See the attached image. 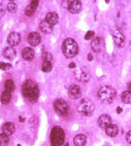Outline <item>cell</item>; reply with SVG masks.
<instances>
[{
    "label": "cell",
    "instance_id": "cell-8",
    "mask_svg": "<svg viewBox=\"0 0 131 146\" xmlns=\"http://www.w3.org/2000/svg\"><path fill=\"white\" fill-rule=\"evenodd\" d=\"M112 36H113V40H114L116 45L119 48H121L124 46L125 44V36L123 35V33L119 30V29H116L112 32Z\"/></svg>",
    "mask_w": 131,
    "mask_h": 146
},
{
    "label": "cell",
    "instance_id": "cell-4",
    "mask_svg": "<svg viewBox=\"0 0 131 146\" xmlns=\"http://www.w3.org/2000/svg\"><path fill=\"white\" fill-rule=\"evenodd\" d=\"M50 142L53 146H60L65 142V132L59 126H55L50 133Z\"/></svg>",
    "mask_w": 131,
    "mask_h": 146
},
{
    "label": "cell",
    "instance_id": "cell-16",
    "mask_svg": "<svg viewBox=\"0 0 131 146\" xmlns=\"http://www.w3.org/2000/svg\"><path fill=\"white\" fill-rule=\"evenodd\" d=\"M22 58L26 60H32L34 59V56H35V52H34V50L30 48V47H27V48H24L22 50Z\"/></svg>",
    "mask_w": 131,
    "mask_h": 146
},
{
    "label": "cell",
    "instance_id": "cell-17",
    "mask_svg": "<svg viewBox=\"0 0 131 146\" xmlns=\"http://www.w3.org/2000/svg\"><path fill=\"white\" fill-rule=\"evenodd\" d=\"M46 21L50 25H56L57 24L59 23V15L57 13L55 12H50L48 13L46 15Z\"/></svg>",
    "mask_w": 131,
    "mask_h": 146
},
{
    "label": "cell",
    "instance_id": "cell-15",
    "mask_svg": "<svg viewBox=\"0 0 131 146\" xmlns=\"http://www.w3.org/2000/svg\"><path fill=\"white\" fill-rule=\"evenodd\" d=\"M15 131V126L13 123L11 122H8V123H5L2 126V132L3 133L7 134V135H11V134H13Z\"/></svg>",
    "mask_w": 131,
    "mask_h": 146
},
{
    "label": "cell",
    "instance_id": "cell-1",
    "mask_svg": "<svg viewBox=\"0 0 131 146\" xmlns=\"http://www.w3.org/2000/svg\"><path fill=\"white\" fill-rule=\"evenodd\" d=\"M22 95L24 96L26 99H28L31 102L36 101L39 98V88L35 82H33L31 80H26L22 86Z\"/></svg>",
    "mask_w": 131,
    "mask_h": 146
},
{
    "label": "cell",
    "instance_id": "cell-25",
    "mask_svg": "<svg viewBox=\"0 0 131 146\" xmlns=\"http://www.w3.org/2000/svg\"><path fill=\"white\" fill-rule=\"evenodd\" d=\"M11 98H12V96H11V93H9L7 91H4L3 94H2V96H1V102L4 105H7L11 101Z\"/></svg>",
    "mask_w": 131,
    "mask_h": 146
},
{
    "label": "cell",
    "instance_id": "cell-41",
    "mask_svg": "<svg viewBox=\"0 0 131 146\" xmlns=\"http://www.w3.org/2000/svg\"><path fill=\"white\" fill-rule=\"evenodd\" d=\"M17 146H21V145H20V144H18V145H17Z\"/></svg>",
    "mask_w": 131,
    "mask_h": 146
},
{
    "label": "cell",
    "instance_id": "cell-6",
    "mask_svg": "<svg viewBox=\"0 0 131 146\" xmlns=\"http://www.w3.org/2000/svg\"><path fill=\"white\" fill-rule=\"evenodd\" d=\"M54 108L61 115H66L68 114V105L63 99H58L54 102Z\"/></svg>",
    "mask_w": 131,
    "mask_h": 146
},
{
    "label": "cell",
    "instance_id": "cell-34",
    "mask_svg": "<svg viewBox=\"0 0 131 146\" xmlns=\"http://www.w3.org/2000/svg\"><path fill=\"white\" fill-rule=\"evenodd\" d=\"M68 67H69V69H75L76 68V64L74 62H71L69 65H68Z\"/></svg>",
    "mask_w": 131,
    "mask_h": 146
},
{
    "label": "cell",
    "instance_id": "cell-28",
    "mask_svg": "<svg viewBox=\"0 0 131 146\" xmlns=\"http://www.w3.org/2000/svg\"><path fill=\"white\" fill-rule=\"evenodd\" d=\"M7 10L10 13H15L17 11V5L14 2H9L7 5Z\"/></svg>",
    "mask_w": 131,
    "mask_h": 146
},
{
    "label": "cell",
    "instance_id": "cell-32",
    "mask_svg": "<svg viewBox=\"0 0 131 146\" xmlns=\"http://www.w3.org/2000/svg\"><path fill=\"white\" fill-rule=\"evenodd\" d=\"M71 2L72 1H63V2H62V5H63V7L65 8L68 9V8H69V7H70V5H71Z\"/></svg>",
    "mask_w": 131,
    "mask_h": 146
},
{
    "label": "cell",
    "instance_id": "cell-12",
    "mask_svg": "<svg viewBox=\"0 0 131 146\" xmlns=\"http://www.w3.org/2000/svg\"><path fill=\"white\" fill-rule=\"evenodd\" d=\"M98 123H99V126L101 128H107L110 125H111V118L110 115H102L99 117L98 119Z\"/></svg>",
    "mask_w": 131,
    "mask_h": 146
},
{
    "label": "cell",
    "instance_id": "cell-31",
    "mask_svg": "<svg viewBox=\"0 0 131 146\" xmlns=\"http://www.w3.org/2000/svg\"><path fill=\"white\" fill-rule=\"evenodd\" d=\"M93 36H94V32L93 31H88L84 36V39L85 40H91V39L93 38Z\"/></svg>",
    "mask_w": 131,
    "mask_h": 146
},
{
    "label": "cell",
    "instance_id": "cell-11",
    "mask_svg": "<svg viewBox=\"0 0 131 146\" xmlns=\"http://www.w3.org/2000/svg\"><path fill=\"white\" fill-rule=\"evenodd\" d=\"M41 35H39V33H36V32L31 33L29 35V36H28V42H29V43L31 44L32 46L39 45V44L41 43Z\"/></svg>",
    "mask_w": 131,
    "mask_h": 146
},
{
    "label": "cell",
    "instance_id": "cell-5",
    "mask_svg": "<svg viewBox=\"0 0 131 146\" xmlns=\"http://www.w3.org/2000/svg\"><path fill=\"white\" fill-rule=\"evenodd\" d=\"M94 111V103L91 99L84 98L83 99L78 106V112L83 115L89 116Z\"/></svg>",
    "mask_w": 131,
    "mask_h": 146
},
{
    "label": "cell",
    "instance_id": "cell-36",
    "mask_svg": "<svg viewBox=\"0 0 131 146\" xmlns=\"http://www.w3.org/2000/svg\"><path fill=\"white\" fill-rule=\"evenodd\" d=\"M87 58H88V60H89V61H92V60H93V55L91 54V53H89V54H88V57H87Z\"/></svg>",
    "mask_w": 131,
    "mask_h": 146
},
{
    "label": "cell",
    "instance_id": "cell-37",
    "mask_svg": "<svg viewBox=\"0 0 131 146\" xmlns=\"http://www.w3.org/2000/svg\"><path fill=\"white\" fill-rule=\"evenodd\" d=\"M19 119H20V122H24V119L22 118V116H19Z\"/></svg>",
    "mask_w": 131,
    "mask_h": 146
},
{
    "label": "cell",
    "instance_id": "cell-19",
    "mask_svg": "<svg viewBox=\"0 0 131 146\" xmlns=\"http://www.w3.org/2000/svg\"><path fill=\"white\" fill-rule=\"evenodd\" d=\"M39 28H41V32L46 33V35H49V33H51L53 31V26L50 25L46 20L41 22V25H39Z\"/></svg>",
    "mask_w": 131,
    "mask_h": 146
},
{
    "label": "cell",
    "instance_id": "cell-2",
    "mask_svg": "<svg viewBox=\"0 0 131 146\" xmlns=\"http://www.w3.org/2000/svg\"><path fill=\"white\" fill-rule=\"evenodd\" d=\"M62 50L66 58H74L78 53V45L77 42L72 38H67L62 44Z\"/></svg>",
    "mask_w": 131,
    "mask_h": 146
},
{
    "label": "cell",
    "instance_id": "cell-23",
    "mask_svg": "<svg viewBox=\"0 0 131 146\" xmlns=\"http://www.w3.org/2000/svg\"><path fill=\"white\" fill-rule=\"evenodd\" d=\"M14 83L12 80H7L5 82V91L12 93L14 90Z\"/></svg>",
    "mask_w": 131,
    "mask_h": 146
},
{
    "label": "cell",
    "instance_id": "cell-21",
    "mask_svg": "<svg viewBox=\"0 0 131 146\" xmlns=\"http://www.w3.org/2000/svg\"><path fill=\"white\" fill-rule=\"evenodd\" d=\"M86 136L84 135V134H78L74 138V143H75L76 146H84L86 144Z\"/></svg>",
    "mask_w": 131,
    "mask_h": 146
},
{
    "label": "cell",
    "instance_id": "cell-7",
    "mask_svg": "<svg viewBox=\"0 0 131 146\" xmlns=\"http://www.w3.org/2000/svg\"><path fill=\"white\" fill-rule=\"evenodd\" d=\"M75 77L76 78V80L80 81V82H87L90 80V72L87 70V68H84V67H82V68H79L76 70L75 72Z\"/></svg>",
    "mask_w": 131,
    "mask_h": 146
},
{
    "label": "cell",
    "instance_id": "cell-33",
    "mask_svg": "<svg viewBox=\"0 0 131 146\" xmlns=\"http://www.w3.org/2000/svg\"><path fill=\"white\" fill-rule=\"evenodd\" d=\"M126 140H127V142L131 144V131H129L128 133H127V135H126Z\"/></svg>",
    "mask_w": 131,
    "mask_h": 146
},
{
    "label": "cell",
    "instance_id": "cell-18",
    "mask_svg": "<svg viewBox=\"0 0 131 146\" xmlns=\"http://www.w3.org/2000/svg\"><path fill=\"white\" fill-rule=\"evenodd\" d=\"M38 5H39V1H37V0L32 1L31 4L25 9V15L27 16H32L34 14V12H35L36 8L38 7Z\"/></svg>",
    "mask_w": 131,
    "mask_h": 146
},
{
    "label": "cell",
    "instance_id": "cell-10",
    "mask_svg": "<svg viewBox=\"0 0 131 146\" xmlns=\"http://www.w3.org/2000/svg\"><path fill=\"white\" fill-rule=\"evenodd\" d=\"M21 41V35L20 33L16 32H12L10 33V35L7 37V42L10 46H15L18 45Z\"/></svg>",
    "mask_w": 131,
    "mask_h": 146
},
{
    "label": "cell",
    "instance_id": "cell-24",
    "mask_svg": "<svg viewBox=\"0 0 131 146\" xmlns=\"http://www.w3.org/2000/svg\"><path fill=\"white\" fill-rule=\"evenodd\" d=\"M121 99L125 104H131V92L129 90L123 92L121 95Z\"/></svg>",
    "mask_w": 131,
    "mask_h": 146
},
{
    "label": "cell",
    "instance_id": "cell-20",
    "mask_svg": "<svg viewBox=\"0 0 131 146\" xmlns=\"http://www.w3.org/2000/svg\"><path fill=\"white\" fill-rule=\"evenodd\" d=\"M5 58H7V60H14L16 56V52L15 50L13 47H7L4 50V52H3Z\"/></svg>",
    "mask_w": 131,
    "mask_h": 146
},
{
    "label": "cell",
    "instance_id": "cell-30",
    "mask_svg": "<svg viewBox=\"0 0 131 146\" xmlns=\"http://www.w3.org/2000/svg\"><path fill=\"white\" fill-rule=\"evenodd\" d=\"M0 69L3 70H9L12 69V65L9 63H5V62H0Z\"/></svg>",
    "mask_w": 131,
    "mask_h": 146
},
{
    "label": "cell",
    "instance_id": "cell-39",
    "mask_svg": "<svg viewBox=\"0 0 131 146\" xmlns=\"http://www.w3.org/2000/svg\"><path fill=\"white\" fill-rule=\"evenodd\" d=\"M129 49H130V50H131V42H130V43H129Z\"/></svg>",
    "mask_w": 131,
    "mask_h": 146
},
{
    "label": "cell",
    "instance_id": "cell-38",
    "mask_svg": "<svg viewBox=\"0 0 131 146\" xmlns=\"http://www.w3.org/2000/svg\"><path fill=\"white\" fill-rule=\"evenodd\" d=\"M128 90L131 92V83H129V84H128Z\"/></svg>",
    "mask_w": 131,
    "mask_h": 146
},
{
    "label": "cell",
    "instance_id": "cell-40",
    "mask_svg": "<svg viewBox=\"0 0 131 146\" xmlns=\"http://www.w3.org/2000/svg\"><path fill=\"white\" fill-rule=\"evenodd\" d=\"M65 146H68V143H66V144Z\"/></svg>",
    "mask_w": 131,
    "mask_h": 146
},
{
    "label": "cell",
    "instance_id": "cell-27",
    "mask_svg": "<svg viewBox=\"0 0 131 146\" xmlns=\"http://www.w3.org/2000/svg\"><path fill=\"white\" fill-rule=\"evenodd\" d=\"M9 143L8 135L5 133H0V146H7Z\"/></svg>",
    "mask_w": 131,
    "mask_h": 146
},
{
    "label": "cell",
    "instance_id": "cell-9",
    "mask_svg": "<svg viewBox=\"0 0 131 146\" xmlns=\"http://www.w3.org/2000/svg\"><path fill=\"white\" fill-rule=\"evenodd\" d=\"M81 88L77 85H71L68 88V96L71 99H77L81 97Z\"/></svg>",
    "mask_w": 131,
    "mask_h": 146
},
{
    "label": "cell",
    "instance_id": "cell-26",
    "mask_svg": "<svg viewBox=\"0 0 131 146\" xmlns=\"http://www.w3.org/2000/svg\"><path fill=\"white\" fill-rule=\"evenodd\" d=\"M41 70L44 72H49L52 70V63H51V61H43L41 65Z\"/></svg>",
    "mask_w": 131,
    "mask_h": 146
},
{
    "label": "cell",
    "instance_id": "cell-14",
    "mask_svg": "<svg viewBox=\"0 0 131 146\" xmlns=\"http://www.w3.org/2000/svg\"><path fill=\"white\" fill-rule=\"evenodd\" d=\"M82 3L80 1H77V0H75V1H72L69 8H68V11L71 14H78L81 12L82 10Z\"/></svg>",
    "mask_w": 131,
    "mask_h": 146
},
{
    "label": "cell",
    "instance_id": "cell-3",
    "mask_svg": "<svg viewBox=\"0 0 131 146\" xmlns=\"http://www.w3.org/2000/svg\"><path fill=\"white\" fill-rule=\"evenodd\" d=\"M115 97H116V90L110 86H104L101 88V89L98 92L99 99L107 104L112 103Z\"/></svg>",
    "mask_w": 131,
    "mask_h": 146
},
{
    "label": "cell",
    "instance_id": "cell-35",
    "mask_svg": "<svg viewBox=\"0 0 131 146\" xmlns=\"http://www.w3.org/2000/svg\"><path fill=\"white\" fill-rule=\"evenodd\" d=\"M122 111H123V109L120 108V106H118V108H117V113L118 114H120Z\"/></svg>",
    "mask_w": 131,
    "mask_h": 146
},
{
    "label": "cell",
    "instance_id": "cell-29",
    "mask_svg": "<svg viewBox=\"0 0 131 146\" xmlns=\"http://www.w3.org/2000/svg\"><path fill=\"white\" fill-rule=\"evenodd\" d=\"M52 61V55L49 52H44L42 54V61Z\"/></svg>",
    "mask_w": 131,
    "mask_h": 146
},
{
    "label": "cell",
    "instance_id": "cell-22",
    "mask_svg": "<svg viewBox=\"0 0 131 146\" xmlns=\"http://www.w3.org/2000/svg\"><path fill=\"white\" fill-rule=\"evenodd\" d=\"M105 130H106L107 135H109L111 137H115L118 133V128L116 125H110Z\"/></svg>",
    "mask_w": 131,
    "mask_h": 146
},
{
    "label": "cell",
    "instance_id": "cell-13",
    "mask_svg": "<svg viewBox=\"0 0 131 146\" xmlns=\"http://www.w3.org/2000/svg\"><path fill=\"white\" fill-rule=\"evenodd\" d=\"M91 48L94 52H100L102 48V40L100 37H95L91 42Z\"/></svg>",
    "mask_w": 131,
    "mask_h": 146
}]
</instances>
